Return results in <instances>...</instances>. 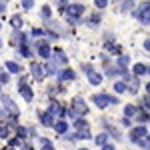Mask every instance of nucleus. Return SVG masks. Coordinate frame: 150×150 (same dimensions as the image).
Wrapping results in <instances>:
<instances>
[{
  "mask_svg": "<svg viewBox=\"0 0 150 150\" xmlns=\"http://www.w3.org/2000/svg\"><path fill=\"white\" fill-rule=\"evenodd\" d=\"M146 92H148V94H150V84H146Z\"/></svg>",
  "mask_w": 150,
  "mask_h": 150,
  "instance_id": "obj_40",
  "label": "nucleus"
},
{
  "mask_svg": "<svg viewBox=\"0 0 150 150\" xmlns=\"http://www.w3.org/2000/svg\"><path fill=\"white\" fill-rule=\"evenodd\" d=\"M106 4H108V0H94V6L96 8H106Z\"/></svg>",
  "mask_w": 150,
  "mask_h": 150,
  "instance_id": "obj_29",
  "label": "nucleus"
},
{
  "mask_svg": "<svg viewBox=\"0 0 150 150\" xmlns=\"http://www.w3.org/2000/svg\"><path fill=\"white\" fill-rule=\"evenodd\" d=\"M6 150H14V148H12V146H8V148H6Z\"/></svg>",
  "mask_w": 150,
  "mask_h": 150,
  "instance_id": "obj_42",
  "label": "nucleus"
},
{
  "mask_svg": "<svg viewBox=\"0 0 150 150\" xmlns=\"http://www.w3.org/2000/svg\"><path fill=\"white\" fill-rule=\"evenodd\" d=\"M42 16H44V18L50 16V6H44V8H42Z\"/></svg>",
  "mask_w": 150,
  "mask_h": 150,
  "instance_id": "obj_35",
  "label": "nucleus"
},
{
  "mask_svg": "<svg viewBox=\"0 0 150 150\" xmlns=\"http://www.w3.org/2000/svg\"><path fill=\"white\" fill-rule=\"evenodd\" d=\"M10 22H12V26H14V28H20V26H22V18H20V16H12Z\"/></svg>",
  "mask_w": 150,
  "mask_h": 150,
  "instance_id": "obj_26",
  "label": "nucleus"
},
{
  "mask_svg": "<svg viewBox=\"0 0 150 150\" xmlns=\"http://www.w3.org/2000/svg\"><path fill=\"white\" fill-rule=\"evenodd\" d=\"M124 114L132 118V116H136V114H138V108H136V106H132V104H128L126 108H124Z\"/></svg>",
  "mask_w": 150,
  "mask_h": 150,
  "instance_id": "obj_20",
  "label": "nucleus"
},
{
  "mask_svg": "<svg viewBox=\"0 0 150 150\" xmlns=\"http://www.w3.org/2000/svg\"><path fill=\"white\" fill-rule=\"evenodd\" d=\"M140 138H146V126H136L130 130V140L132 142H138Z\"/></svg>",
  "mask_w": 150,
  "mask_h": 150,
  "instance_id": "obj_6",
  "label": "nucleus"
},
{
  "mask_svg": "<svg viewBox=\"0 0 150 150\" xmlns=\"http://www.w3.org/2000/svg\"><path fill=\"white\" fill-rule=\"evenodd\" d=\"M20 94H22V98L26 100V102H30V100L34 98V94H32V90L26 86V82H20Z\"/></svg>",
  "mask_w": 150,
  "mask_h": 150,
  "instance_id": "obj_11",
  "label": "nucleus"
},
{
  "mask_svg": "<svg viewBox=\"0 0 150 150\" xmlns=\"http://www.w3.org/2000/svg\"><path fill=\"white\" fill-rule=\"evenodd\" d=\"M88 80H90V84L98 86V84L102 82V74H98L96 70H88Z\"/></svg>",
  "mask_w": 150,
  "mask_h": 150,
  "instance_id": "obj_13",
  "label": "nucleus"
},
{
  "mask_svg": "<svg viewBox=\"0 0 150 150\" xmlns=\"http://www.w3.org/2000/svg\"><path fill=\"white\" fill-rule=\"evenodd\" d=\"M24 134H26V130H24V128H18V136H20V138H24Z\"/></svg>",
  "mask_w": 150,
  "mask_h": 150,
  "instance_id": "obj_38",
  "label": "nucleus"
},
{
  "mask_svg": "<svg viewBox=\"0 0 150 150\" xmlns=\"http://www.w3.org/2000/svg\"><path fill=\"white\" fill-rule=\"evenodd\" d=\"M86 112H88V106H86V102H84V98L76 96V98L72 100V110H68L66 114H70L72 118H80V116H84Z\"/></svg>",
  "mask_w": 150,
  "mask_h": 150,
  "instance_id": "obj_1",
  "label": "nucleus"
},
{
  "mask_svg": "<svg viewBox=\"0 0 150 150\" xmlns=\"http://www.w3.org/2000/svg\"><path fill=\"white\" fill-rule=\"evenodd\" d=\"M74 76H76V74H74L70 68L60 70V74H58V78H60V80H74Z\"/></svg>",
  "mask_w": 150,
  "mask_h": 150,
  "instance_id": "obj_14",
  "label": "nucleus"
},
{
  "mask_svg": "<svg viewBox=\"0 0 150 150\" xmlns=\"http://www.w3.org/2000/svg\"><path fill=\"white\" fill-rule=\"evenodd\" d=\"M102 150H114V146H112V144H108V142H106V144H104V146H102Z\"/></svg>",
  "mask_w": 150,
  "mask_h": 150,
  "instance_id": "obj_36",
  "label": "nucleus"
},
{
  "mask_svg": "<svg viewBox=\"0 0 150 150\" xmlns=\"http://www.w3.org/2000/svg\"><path fill=\"white\" fill-rule=\"evenodd\" d=\"M12 132V126H0V138H8Z\"/></svg>",
  "mask_w": 150,
  "mask_h": 150,
  "instance_id": "obj_23",
  "label": "nucleus"
},
{
  "mask_svg": "<svg viewBox=\"0 0 150 150\" xmlns=\"http://www.w3.org/2000/svg\"><path fill=\"white\" fill-rule=\"evenodd\" d=\"M104 126L108 128V132L112 134V136H116V138H120V132H118V128H114V126H110L108 122H104Z\"/></svg>",
  "mask_w": 150,
  "mask_h": 150,
  "instance_id": "obj_25",
  "label": "nucleus"
},
{
  "mask_svg": "<svg viewBox=\"0 0 150 150\" xmlns=\"http://www.w3.org/2000/svg\"><path fill=\"white\" fill-rule=\"evenodd\" d=\"M76 136L78 138H90V128L82 118H76Z\"/></svg>",
  "mask_w": 150,
  "mask_h": 150,
  "instance_id": "obj_5",
  "label": "nucleus"
},
{
  "mask_svg": "<svg viewBox=\"0 0 150 150\" xmlns=\"http://www.w3.org/2000/svg\"><path fill=\"white\" fill-rule=\"evenodd\" d=\"M80 150H88V148H80Z\"/></svg>",
  "mask_w": 150,
  "mask_h": 150,
  "instance_id": "obj_43",
  "label": "nucleus"
},
{
  "mask_svg": "<svg viewBox=\"0 0 150 150\" xmlns=\"http://www.w3.org/2000/svg\"><path fill=\"white\" fill-rule=\"evenodd\" d=\"M92 100L98 108H106V106H110V104H118V98H116V96H108V94H94Z\"/></svg>",
  "mask_w": 150,
  "mask_h": 150,
  "instance_id": "obj_4",
  "label": "nucleus"
},
{
  "mask_svg": "<svg viewBox=\"0 0 150 150\" xmlns=\"http://www.w3.org/2000/svg\"><path fill=\"white\" fill-rule=\"evenodd\" d=\"M132 72H134L136 76H142V74H146V72H148V66H144V64H134Z\"/></svg>",
  "mask_w": 150,
  "mask_h": 150,
  "instance_id": "obj_17",
  "label": "nucleus"
},
{
  "mask_svg": "<svg viewBox=\"0 0 150 150\" xmlns=\"http://www.w3.org/2000/svg\"><path fill=\"white\" fill-rule=\"evenodd\" d=\"M126 66H128V58L126 56H120V58H118V68L122 70V74L126 72Z\"/></svg>",
  "mask_w": 150,
  "mask_h": 150,
  "instance_id": "obj_22",
  "label": "nucleus"
},
{
  "mask_svg": "<svg viewBox=\"0 0 150 150\" xmlns=\"http://www.w3.org/2000/svg\"><path fill=\"white\" fill-rule=\"evenodd\" d=\"M22 6L24 8H32L34 6V0H22Z\"/></svg>",
  "mask_w": 150,
  "mask_h": 150,
  "instance_id": "obj_33",
  "label": "nucleus"
},
{
  "mask_svg": "<svg viewBox=\"0 0 150 150\" xmlns=\"http://www.w3.org/2000/svg\"><path fill=\"white\" fill-rule=\"evenodd\" d=\"M36 50H38V54H40L42 58H50V46H48L46 42L40 40V42L36 44Z\"/></svg>",
  "mask_w": 150,
  "mask_h": 150,
  "instance_id": "obj_10",
  "label": "nucleus"
},
{
  "mask_svg": "<svg viewBox=\"0 0 150 150\" xmlns=\"http://www.w3.org/2000/svg\"><path fill=\"white\" fill-rule=\"evenodd\" d=\"M46 72H48V74H56V66H54V62H50V64L46 66Z\"/></svg>",
  "mask_w": 150,
  "mask_h": 150,
  "instance_id": "obj_32",
  "label": "nucleus"
},
{
  "mask_svg": "<svg viewBox=\"0 0 150 150\" xmlns=\"http://www.w3.org/2000/svg\"><path fill=\"white\" fill-rule=\"evenodd\" d=\"M42 150H54V146H52L46 138H42Z\"/></svg>",
  "mask_w": 150,
  "mask_h": 150,
  "instance_id": "obj_30",
  "label": "nucleus"
},
{
  "mask_svg": "<svg viewBox=\"0 0 150 150\" xmlns=\"http://www.w3.org/2000/svg\"><path fill=\"white\" fill-rule=\"evenodd\" d=\"M148 72H150V68H148Z\"/></svg>",
  "mask_w": 150,
  "mask_h": 150,
  "instance_id": "obj_44",
  "label": "nucleus"
},
{
  "mask_svg": "<svg viewBox=\"0 0 150 150\" xmlns=\"http://www.w3.org/2000/svg\"><path fill=\"white\" fill-rule=\"evenodd\" d=\"M84 10H86V8H84L82 4H68L64 12H66V18H68L70 22H78L82 18V14H84Z\"/></svg>",
  "mask_w": 150,
  "mask_h": 150,
  "instance_id": "obj_2",
  "label": "nucleus"
},
{
  "mask_svg": "<svg viewBox=\"0 0 150 150\" xmlns=\"http://www.w3.org/2000/svg\"><path fill=\"white\" fill-rule=\"evenodd\" d=\"M132 6H134V0H124V4H122V10L128 12L130 8H132Z\"/></svg>",
  "mask_w": 150,
  "mask_h": 150,
  "instance_id": "obj_28",
  "label": "nucleus"
},
{
  "mask_svg": "<svg viewBox=\"0 0 150 150\" xmlns=\"http://www.w3.org/2000/svg\"><path fill=\"white\" fill-rule=\"evenodd\" d=\"M22 150H30V146H24V148Z\"/></svg>",
  "mask_w": 150,
  "mask_h": 150,
  "instance_id": "obj_41",
  "label": "nucleus"
},
{
  "mask_svg": "<svg viewBox=\"0 0 150 150\" xmlns=\"http://www.w3.org/2000/svg\"><path fill=\"white\" fill-rule=\"evenodd\" d=\"M40 120H42L44 126H54V124H56V122H54V114H52L50 110H48V112H42V114H40Z\"/></svg>",
  "mask_w": 150,
  "mask_h": 150,
  "instance_id": "obj_12",
  "label": "nucleus"
},
{
  "mask_svg": "<svg viewBox=\"0 0 150 150\" xmlns=\"http://www.w3.org/2000/svg\"><path fill=\"white\" fill-rule=\"evenodd\" d=\"M48 110L52 112L54 116H62V114H66V110H62V104L56 102V100H50V106H48Z\"/></svg>",
  "mask_w": 150,
  "mask_h": 150,
  "instance_id": "obj_9",
  "label": "nucleus"
},
{
  "mask_svg": "<svg viewBox=\"0 0 150 150\" xmlns=\"http://www.w3.org/2000/svg\"><path fill=\"white\" fill-rule=\"evenodd\" d=\"M54 130H56L58 134H66V132H68V122H64V120L56 122V124H54Z\"/></svg>",
  "mask_w": 150,
  "mask_h": 150,
  "instance_id": "obj_16",
  "label": "nucleus"
},
{
  "mask_svg": "<svg viewBox=\"0 0 150 150\" xmlns=\"http://www.w3.org/2000/svg\"><path fill=\"white\" fill-rule=\"evenodd\" d=\"M2 104H4V108H6V110H8L12 116H18V106L12 102L10 96H6V94H4V96H2Z\"/></svg>",
  "mask_w": 150,
  "mask_h": 150,
  "instance_id": "obj_7",
  "label": "nucleus"
},
{
  "mask_svg": "<svg viewBox=\"0 0 150 150\" xmlns=\"http://www.w3.org/2000/svg\"><path fill=\"white\" fill-rule=\"evenodd\" d=\"M6 68L10 70V72H20V66L16 62H6Z\"/></svg>",
  "mask_w": 150,
  "mask_h": 150,
  "instance_id": "obj_27",
  "label": "nucleus"
},
{
  "mask_svg": "<svg viewBox=\"0 0 150 150\" xmlns=\"http://www.w3.org/2000/svg\"><path fill=\"white\" fill-rule=\"evenodd\" d=\"M114 90L118 94H124V92H128V84H126V82H116V84H114Z\"/></svg>",
  "mask_w": 150,
  "mask_h": 150,
  "instance_id": "obj_18",
  "label": "nucleus"
},
{
  "mask_svg": "<svg viewBox=\"0 0 150 150\" xmlns=\"http://www.w3.org/2000/svg\"><path fill=\"white\" fill-rule=\"evenodd\" d=\"M144 50H148V52H150V38L146 40V42H144Z\"/></svg>",
  "mask_w": 150,
  "mask_h": 150,
  "instance_id": "obj_39",
  "label": "nucleus"
},
{
  "mask_svg": "<svg viewBox=\"0 0 150 150\" xmlns=\"http://www.w3.org/2000/svg\"><path fill=\"white\" fill-rule=\"evenodd\" d=\"M144 106H148V108H150V94H148V96H144Z\"/></svg>",
  "mask_w": 150,
  "mask_h": 150,
  "instance_id": "obj_37",
  "label": "nucleus"
},
{
  "mask_svg": "<svg viewBox=\"0 0 150 150\" xmlns=\"http://www.w3.org/2000/svg\"><path fill=\"white\" fill-rule=\"evenodd\" d=\"M54 64H66V56L62 50H54V58H52Z\"/></svg>",
  "mask_w": 150,
  "mask_h": 150,
  "instance_id": "obj_15",
  "label": "nucleus"
},
{
  "mask_svg": "<svg viewBox=\"0 0 150 150\" xmlns=\"http://www.w3.org/2000/svg\"><path fill=\"white\" fill-rule=\"evenodd\" d=\"M0 82H2V84H6V82H8V74H4L2 70H0Z\"/></svg>",
  "mask_w": 150,
  "mask_h": 150,
  "instance_id": "obj_34",
  "label": "nucleus"
},
{
  "mask_svg": "<svg viewBox=\"0 0 150 150\" xmlns=\"http://www.w3.org/2000/svg\"><path fill=\"white\" fill-rule=\"evenodd\" d=\"M10 146L12 148H18V146H20V136H14V138L10 140Z\"/></svg>",
  "mask_w": 150,
  "mask_h": 150,
  "instance_id": "obj_31",
  "label": "nucleus"
},
{
  "mask_svg": "<svg viewBox=\"0 0 150 150\" xmlns=\"http://www.w3.org/2000/svg\"><path fill=\"white\" fill-rule=\"evenodd\" d=\"M134 16L142 24H150V2H142L138 8L134 10Z\"/></svg>",
  "mask_w": 150,
  "mask_h": 150,
  "instance_id": "obj_3",
  "label": "nucleus"
},
{
  "mask_svg": "<svg viewBox=\"0 0 150 150\" xmlns=\"http://www.w3.org/2000/svg\"><path fill=\"white\" fill-rule=\"evenodd\" d=\"M94 142H96V146H104V144L108 142V134H98V136L94 138Z\"/></svg>",
  "mask_w": 150,
  "mask_h": 150,
  "instance_id": "obj_21",
  "label": "nucleus"
},
{
  "mask_svg": "<svg viewBox=\"0 0 150 150\" xmlns=\"http://www.w3.org/2000/svg\"><path fill=\"white\" fill-rule=\"evenodd\" d=\"M136 120H138V122H146V124H148V122H150V114H148V112H142V110H138Z\"/></svg>",
  "mask_w": 150,
  "mask_h": 150,
  "instance_id": "obj_19",
  "label": "nucleus"
},
{
  "mask_svg": "<svg viewBox=\"0 0 150 150\" xmlns=\"http://www.w3.org/2000/svg\"><path fill=\"white\" fill-rule=\"evenodd\" d=\"M30 72H32V76H34L36 80H42V78H44V68H42L40 64H36V62L30 64Z\"/></svg>",
  "mask_w": 150,
  "mask_h": 150,
  "instance_id": "obj_8",
  "label": "nucleus"
},
{
  "mask_svg": "<svg viewBox=\"0 0 150 150\" xmlns=\"http://www.w3.org/2000/svg\"><path fill=\"white\" fill-rule=\"evenodd\" d=\"M136 144H138L140 148H144V150H150V136H146V140H142V138H140L138 142H136Z\"/></svg>",
  "mask_w": 150,
  "mask_h": 150,
  "instance_id": "obj_24",
  "label": "nucleus"
}]
</instances>
